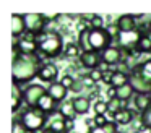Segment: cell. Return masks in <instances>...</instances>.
Segmentation results:
<instances>
[{
	"instance_id": "obj_4",
	"label": "cell",
	"mask_w": 151,
	"mask_h": 133,
	"mask_svg": "<svg viewBox=\"0 0 151 133\" xmlns=\"http://www.w3.org/2000/svg\"><path fill=\"white\" fill-rule=\"evenodd\" d=\"M112 37L107 34L106 29H91L88 32V49L94 50L98 54L104 52L107 47L112 45Z\"/></svg>"
},
{
	"instance_id": "obj_16",
	"label": "cell",
	"mask_w": 151,
	"mask_h": 133,
	"mask_svg": "<svg viewBox=\"0 0 151 133\" xmlns=\"http://www.w3.org/2000/svg\"><path fill=\"white\" fill-rule=\"evenodd\" d=\"M115 24L119 26L120 32H128V31H135L138 29V23L133 18V15H120L115 19Z\"/></svg>"
},
{
	"instance_id": "obj_14",
	"label": "cell",
	"mask_w": 151,
	"mask_h": 133,
	"mask_svg": "<svg viewBox=\"0 0 151 133\" xmlns=\"http://www.w3.org/2000/svg\"><path fill=\"white\" fill-rule=\"evenodd\" d=\"M36 109H39L41 112H44L46 115H52V114H55L57 112V109H59V104L55 102V101L50 97V94L49 93H46L42 97H41V101L37 102V106H36Z\"/></svg>"
},
{
	"instance_id": "obj_5",
	"label": "cell",
	"mask_w": 151,
	"mask_h": 133,
	"mask_svg": "<svg viewBox=\"0 0 151 133\" xmlns=\"http://www.w3.org/2000/svg\"><path fill=\"white\" fill-rule=\"evenodd\" d=\"M47 93V89L42 84L37 83H29L28 86L23 88V101L26 107H36L37 102L41 101V97Z\"/></svg>"
},
{
	"instance_id": "obj_37",
	"label": "cell",
	"mask_w": 151,
	"mask_h": 133,
	"mask_svg": "<svg viewBox=\"0 0 151 133\" xmlns=\"http://www.w3.org/2000/svg\"><path fill=\"white\" fill-rule=\"evenodd\" d=\"M65 127H67V132H73V130H75V120L73 119H67L65 120Z\"/></svg>"
},
{
	"instance_id": "obj_28",
	"label": "cell",
	"mask_w": 151,
	"mask_h": 133,
	"mask_svg": "<svg viewBox=\"0 0 151 133\" xmlns=\"http://www.w3.org/2000/svg\"><path fill=\"white\" fill-rule=\"evenodd\" d=\"M107 106H109V112H114V114H117L119 110L124 109V102L119 97H114V99L107 101Z\"/></svg>"
},
{
	"instance_id": "obj_30",
	"label": "cell",
	"mask_w": 151,
	"mask_h": 133,
	"mask_svg": "<svg viewBox=\"0 0 151 133\" xmlns=\"http://www.w3.org/2000/svg\"><path fill=\"white\" fill-rule=\"evenodd\" d=\"M91 29H104L106 26H104V16H101V15H94L91 18Z\"/></svg>"
},
{
	"instance_id": "obj_24",
	"label": "cell",
	"mask_w": 151,
	"mask_h": 133,
	"mask_svg": "<svg viewBox=\"0 0 151 133\" xmlns=\"http://www.w3.org/2000/svg\"><path fill=\"white\" fill-rule=\"evenodd\" d=\"M137 49L141 52V54H151V39L148 34H145L143 37L140 39V42H138Z\"/></svg>"
},
{
	"instance_id": "obj_26",
	"label": "cell",
	"mask_w": 151,
	"mask_h": 133,
	"mask_svg": "<svg viewBox=\"0 0 151 133\" xmlns=\"http://www.w3.org/2000/svg\"><path fill=\"white\" fill-rule=\"evenodd\" d=\"M49 127L55 133H68L67 132V127H65V120H50Z\"/></svg>"
},
{
	"instance_id": "obj_18",
	"label": "cell",
	"mask_w": 151,
	"mask_h": 133,
	"mask_svg": "<svg viewBox=\"0 0 151 133\" xmlns=\"http://www.w3.org/2000/svg\"><path fill=\"white\" fill-rule=\"evenodd\" d=\"M133 106L137 110H140V114H143L146 109L151 107V94H135Z\"/></svg>"
},
{
	"instance_id": "obj_29",
	"label": "cell",
	"mask_w": 151,
	"mask_h": 133,
	"mask_svg": "<svg viewBox=\"0 0 151 133\" xmlns=\"http://www.w3.org/2000/svg\"><path fill=\"white\" fill-rule=\"evenodd\" d=\"M106 31H107V34L112 37V41H117L119 34H120V29H119V26L115 24V23H109V24H106Z\"/></svg>"
},
{
	"instance_id": "obj_32",
	"label": "cell",
	"mask_w": 151,
	"mask_h": 133,
	"mask_svg": "<svg viewBox=\"0 0 151 133\" xmlns=\"http://www.w3.org/2000/svg\"><path fill=\"white\" fill-rule=\"evenodd\" d=\"M140 122L143 123L145 127L151 128V107H150V109H146L143 114H140Z\"/></svg>"
},
{
	"instance_id": "obj_15",
	"label": "cell",
	"mask_w": 151,
	"mask_h": 133,
	"mask_svg": "<svg viewBox=\"0 0 151 133\" xmlns=\"http://www.w3.org/2000/svg\"><path fill=\"white\" fill-rule=\"evenodd\" d=\"M47 93L50 94V97H52V99L55 101L57 104H60V102H63V101H67V96H68V89H67V88L63 86L60 81L49 84V88H47Z\"/></svg>"
},
{
	"instance_id": "obj_35",
	"label": "cell",
	"mask_w": 151,
	"mask_h": 133,
	"mask_svg": "<svg viewBox=\"0 0 151 133\" xmlns=\"http://www.w3.org/2000/svg\"><path fill=\"white\" fill-rule=\"evenodd\" d=\"M94 127H99V128H104V125L107 123V119L104 115H94Z\"/></svg>"
},
{
	"instance_id": "obj_31",
	"label": "cell",
	"mask_w": 151,
	"mask_h": 133,
	"mask_svg": "<svg viewBox=\"0 0 151 133\" xmlns=\"http://www.w3.org/2000/svg\"><path fill=\"white\" fill-rule=\"evenodd\" d=\"M12 133H29V132H28L26 127L15 117L13 119V127H12Z\"/></svg>"
},
{
	"instance_id": "obj_12",
	"label": "cell",
	"mask_w": 151,
	"mask_h": 133,
	"mask_svg": "<svg viewBox=\"0 0 151 133\" xmlns=\"http://www.w3.org/2000/svg\"><path fill=\"white\" fill-rule=\"evenodd\" d=\"M12 34H13L15 39H21L26 34L24 15H20V13H13V15H12Z\"/></svg>"
},
{
	"instance_id": "obj_36",
	"label": "cell",
	"mask_w": 151,
	"mask_h": 133,
	"mask_svg": "<svg viewBox=\"0 0 151 133\" xmlns=\"http://www.w3.org/2000/svg\"><path fill=\"white\" fill-rule=\"evenodd\" d=\"M106 96L109 97V101H111V99H114V97H117V88L109 86V88H107V91H106Z\"/></svg>"
},
{
	"instance_id": "obj_17",
	"label": "cell",
	"mask_w": 151,
	"mask_h": 133,
	"mask_svg": "<svg viewBox=\"0 0 151 133\" xmlns=\"http://www.w3.org/2000/svg\"><path fill=\"white\" fill-rule=\"evenodd\" d=\"M72 101H73V107H75L76 115H85V114H88L89 107H91V99L88 96H75Z\"/></svg>"
},
{
	"instance_id": "obj_40",
	"label": "cell",
	"mask_w": 151,
	"mask_h": 133,
	"mask_svg": "<svg viewBox=\"0 0 151 133\" xmlns=\"http://www.w3.org/2000/svg\"><path fill=\"white\" fill-rule=\"evenodd\" d=\"M148 34H151V19L148 21Z\"/></svg>"
},
{
	"instance_id": "obj_38",
	"label": "cell",
	"mask_w": 151,
	"mask_h": 133,
	"mask_svg": "<svg viewBox=\"0 0 151 133\" xmlns=\"http://www.w3.org/2000/svg\"><path fill=\"white\" fill-rule=\"evenodd\" d=\"M88 133H106L104 128H99V127H91L88 128Z\"/></svg>"
},
{
	"instance_id": "obj_6",
	"label": "cell",
	"mask_w": 151,
	"mask_h": 133,
	"mask_svg": "<svg viewBox=\"0 0 151 133\" xmlns=\"http://www.w3.org/2000/svg\"><path fill=\"white\" fill-rule=\"evenodd\" d=\"M24 21H26V31L36 36L46 31L47 24H49L44 13H28V15H24Z\"/></svg>"
},
{
	"instance_id": "obj_25",
	"label": "cell",
	"mask_w": 151,
	"mask_h": 133,
	"mask_svg": "<svg viewBox=\"0 0 151 133\" xmlns=\"http://www.w3.org/2000/svg\"><path fill=\"white\" fill-rule=\"evenodd\" d=\"M93 109H94V114H96V115H106V114L109 112L107 101H101V99H98V101L94 102V106H93Z\"/></svg>"
},
{
	"instance_id": "obj_3",
	"label": "cell",
	"mask_w": 151,
	"mask_h": 133,
	"mask_svg": "<svg viewBox=\"0 0 151 133\" xmlns=\"http://www.w3.org/2000/svg\"><path fill=\"white\" fill-rule=\"evenodd\" d=\"M17 119L26 127L29 133H39L49 125V115H46L36 107H24L17 115Z\"/></svg>"
},
{
	"instance_id": "obj_1",
	"label": "cell",
	"mask_w": 151,
	"mask_h": 133,
	"mask_svg": "<svg viewBox=\"0 0 151 133\" xmlns=\"http://www.w3.org/2000/svg\"><path fill=\"white\" fill-rule=\"evenodd\" d=\"M47 58L44 57L41 52L37 54H13V60H12V78L13 83L18 84H29L31 80H34L36 76H39L41 67L44 63H47Z\"/></svg>"
},
{
	"instance_id": "obj_34",
	"label": "cell",
	"mask_w": 151,
	"mask_h": 133,
	"mask_svg": "<svg viewBox=\"0 0 151 133\" xmlns=\"http://www.w3.org/2000/svg\"><path fill=\"white\" fill-rule=\"evenodd\" d=\"M104 132L106 133H119V125L115 122H107L104 125Z\"/></svg>"
},
{
	"instance_id": "obj_11",
	"label": "cell",
	"mask_w": 151,
	"mask_h": 133,
	"mask_svg": "<svg viewBox=\"0 0 151 133\" xmlns=\"http://www.w3.org/2000/svg\"><path fill=\"white\" fill-rule=\"evenodd\" d=\"M37 78L42 80L44 83H49V84L57 83V81H60L59 80V67L47 62V63H44L41 67V71H39V76Z\"/></svg>"
},
{
	"instance_id": "obj_33",
	"label": "cell",
	"mask_w": 151,
	"mask_h": 133,
	"mask_svg": "<svg viewBox=\"0 0 151 133\" xmlns=\"http://www.w3.org/2000/svg\"><path fill=\"white\" fill-rule=\"evenodd\" d=\"M88 75L91 76V80L94 81V83H99V81H102V76H104V71H102L101 68H96V70L88 71Z\"/></svg>"
},
{
	"instance_id": "obj_10",
	"label": "cell",
	"mask_w": 151,
	"mask_h": 133,
	"mask_svg": "<svg viewBox=\"0 0 151 133\" xmlns=\"http://www.w3.org/2000/svg\"><path fill=\"white\" fill-rule=\"evenodd\" d=\"M80 63H81V67H85L88 71L96 70V68H99L102 63L101 54H98V52H94V50H85L81 54V57H80Z\"/></svg>"
},
{
	"instance_id": "obj_21",
	"label": "cell",
	"mask_w": 151,
	"mask_h": 133,
	"mask_svg": "<svg viewBox=\"0 0 151 133\" xmlns=\"http://www.w3.org/2000/svg\"><path fill=\"white\" fill-rule=\"evenodd\" d=\"M132 68L137 70L145 80H148L151 83V57L146 58V60H143V62H140V63H137V65H133Z\"/></svg>"
},
{
	"instance_id": "obj_23",
	"label": "cell",
	"mask_w": 151,
	"mask_h": 133,
	"mask_svg": "<svg viewBox=\"0 0 151 133\" xmlns=\"http://www.w3.org/2000/svg\"><path fill=\"white\" fill-rule=\"evenodd\" d=\"M135 94H137V93L133 91V88H132V84H130V83L117 89V97H119L120 101H124V102H128V101H130L132 97H135Z\"/></svg>"
},
{
	"instance_id": "obj_39",
	"label": "cell",
	"mask_w": 151,
	"mask_h": 133,
	"mask_svg": "<svg viewBox=\"0 0 151 133\" xmlns=\"http://www.w3.org/2000/svg\"><path fill=\"white\" fill-rule=\"evenodd\" d=\"M68 19H76V21H80L81 19V15H75V13H68V15H65Z\"/></svg>"
},
{
	"instance_id": "obj_19",
	"label": "cell",
	"mask_w": 151,
	"mask_h": 133,
	"mask_svg": "<svg viewBox=\"0 0 151 133\" xmlns=\"http://www.w3.org/2000/svg\"><path fill=\"white\" fill-rule=\"evenodd\" d=\"M135 120V112L132 109H122L115 114V123L117 125H130Z\"/></svg>"
},
{
	"instance_id": "obj_9",
	"label": "cell",
	"mask_w": 151,
	"mask_h": 133,
	"mask_svg": "<svg viewBox=\"0 0 151 133\" xmlns=\"http://www.w3.org/2000/svg\"><path fill=\"white\" fill-rule=\"evenodd\" d=\"M101 60H102V63L109 65V67H114V65H119L120 62H124L120 47H119V45H111V47H107L104 52H101Z\"/></svg>"
},
{
	"instance_id": "obj_41",
	"label": "cell",
	"mask_w": 151,
	"mask_h": 133,
	"mask_svg": "<svg viewBox=\"0 0 151 133\" xmlns=\"http://www.w3.org/2000/svg\"><path fill=\"white\" fill-rule=\"evenodd\" d=\"M132 133H140V132H132Z\"/></svg>"
},
{
	"instance_id": "obj_13",
	"label": "cell",
	"mask_w": 151,
	"mask_h": 133,
	"mask_svg": "<svg viewBox=\"0 0 151 133\" xmlns=\"http://www.w3.org/2000/svg\"><path fill=\"white\" fill-rule=\"evenodd\" d=\"M24 101H23V86L18 83L12 84V110L13 114H20L21 112V107H23Z\"/></svg>"
},
{
	"instance_id": "obj_8",
	"label": "cell",
	"mask_w": 151,
	"mask_h": 133,
	"mask_svg": "<svg viewBox=\"0 0 151 133\" xmlns=\"http://www.w3.org/2000/svg\"><path fill=\"white\" fill-rule=\"evenodd\" d=\"M143 37L140 29H135V31H128V32H120L117 37V45L119 47H128V49H133L138 45L140 39Z\"/></svg>"
},
{
	"instance_id": "obj_27",
	"label": "cell",
	"mask_w": 151,
	"mask_h": 133,
	"mask_svg": "<svg viewBox=\"0 0 151 133\" xmlns=\"http://www.w3.org/2000/svg\"><path fill=\"white\" fill-rule=\"evenodd\" d=\"M60 83H62L68 91H72L73 86H75V83H76V80H75V76H73V75L65 73V75H62V78H60Z\"/></svg>"
},
{
	"instance_id": "obj_20",
	"label": "cell",
	"mask_w": 151,
	"mask_h": 133,
	"mask_svg": "<svg viewBox=\"0 0 151 133\" xmlns=\"http://www.w3.org/2000/svg\"><path fill=\"white\" fill-rule=\"evenodd\" d=\"M59 114L63 117V119H73L75 120V117H76V112H75V107H73V101L72 99H67V101H63V102H60L59 104Z\"/></svg>"
},
{
	"instance_id": "obj_2",
	"label": "cell",
	"mask_w": 151,
	"mask_h": 133,
	"mask_svg": "<svg viewBox=\"0 0 151 133\" xmlns=\"http://www.w3.org/2000/svg\"><path fill=\"white\" fill-rule=\"evenodd\" d=\"M36 42L39 45V52L46 58H55L65 50V44H63V36L55 29L47 28L44 32L36 36Z\"/></svg>"
},
{
	"instance_id": "obj_7",
	"label": "cell",
	"mask_w": 151,
	"mask_h": 133,
	"mask_svg": "<svg viewBox=\"0 0 151 133\" xmlns=\"http://www.w3.org/2000/svg\"><path fill=\"white\" fill-rule=\"evenodd\" d=\"M130 84L137 94H151V83L148 80H145L133 68L130 71Z\"/></svg>"
},
{
	"instance_id": "obj_22",
	"label": "cell",
	"mask_w": 151,
	"mask_h": 133,
	"mask_svg": "<svg viewBox=\"0 0 151 133\" xmlns=\"http://www.w3.org/2000/svg\"><path fill=\"white\" fill-rule=\"evenodd\" d=\"M65 57H68V58H75V57H81V54H83V49L78 45V42H67L65 44Z\"/></svg>"
}]
</instances>
